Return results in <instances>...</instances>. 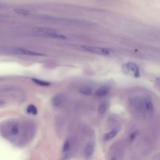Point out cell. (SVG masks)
<instances>
[{"label":"cell","mask_w":160,"mask_h":160,"mask_svg":"<svg viewBox=\"0 0 160 160\" xmlns=\"http://www.w3.org/2000/svg\"><path fill=\"white\" fill-rule=\"evenodd\" d=\"M32 31L35 34H38L39 36H46L49 38H53L56 39H66V36L59 33L58 31L52 28L38 27V28H34Z\"/></svg>","instance_id":"6da1fadb"},{"label":"cell","mask_w":160,"mask_h":160,"mask_svg":"<svg viewBox=\"0 0 160 160\" xmlns=\"http://www.w3.org/2000/svg\"><path fill=\"white\" fill-rule=\"evenodd\" d=\"M81 48H82L84 50L86 51L103 56H109L114 53L113 49L108 48H101L91 46H82Z\"/></svg>","instance_id":"7a4b0ae2"},{"label":"cell","mask_w":160,"mask_h":160,"mask_svg":"<svg viewBox=\"0 0 160 160\" xmlns=\"http://www.w3.org/2000/svg\"><path fill=\"white\" fill-rule=\"evenodd\" d=\"M122 71L126 74H129L133 78H138L140 77V72L139 69L137 64H136L134 62H129L124 64H123L122 67Z\"/></svg>","instance_id":"3957f363"},{"label":"cell","mask_w":160,"mask_h":160,"mask_svg":"<svg viewBox=\"0 0 160 160\" xmlns=\"http://www.w3.org/2000/svg\"><path fill=\"white\" fill-rule=\"evenodd\" d=\"M12 52H14L15 53H18V54H25V55H28V56H45L44 54L41 53V52H35L26 48H19V47H14L10 49Z\"/></svg>","instance_id":"277c9868"},{"label":"cell","mask_w":160,"mask_h":160,"mask_svg":"<svg viewBox=\"0 0 160 160\" xmlns=\"http://www.w3.org/2000/svg\"><path fill=\"white\" fill-rule=\"evenodd\" d=\"M8 133L11 136H17L19 132V126L17 122H12L8 129Z\"/></svg>","instance_id":"5b68a950"},{"label":"cell","mask_w":160,"mask_h":160,"mask_svg":"<svg viewBox=\"0 0 160 160\" xmlns=\"http://www.w3.org/2000/svg\"><path fill=\"white\" fill-rule=\"evenodd\" d=\"M109 90H110V88L109 86H101V88L97 89L95 94L98 97H103L106 96L109 93Z\"/></svg>","instance_id":"8992f818"},{"label":"cell","mask_w":160,"mask_h":160,"mask_svg":"<svg viewBox=\"0 0 160 160\" xmlns=\"http://www.w3.org/2000/svg\"><path fill=\"white\" fill-rule=\"evenodd\" d=\"M94 144L92 142H89L85 148V150H84L85 156L87 158H91L94 152Z\"/></svg>","instance_id":"52a82bcc"},{"label":"cell","mask_w":160,"mask_h":160,"mask_svg":"<svg viewBox=\"0 0 160 160\" xmlns=\"http://www.w3.org/2000/svg\"><path fill=\"white\" fill-rule=\"evenodd\" d=\"M51 102L53 106L57 108L59 107L63 102V97L61 94H57L52 98Z\"/></svg>","instance_id":"ba28073f"},{"label":"cell","mask_w":160,"mask_h":160,"mask_svg":"<svg viewBox=\"0 0 160 160\" xmlns=\"http://www.w3.org/2000/svg\"><path fill=\"white\" fill-rule=\"evenodd\" d=\"M79 91L80 93H81L83 95L90 96L92 92V88L88 86H82Z\"/></svg>","instance_id":"9c48e42d"},{"label":"cell","mask_w":160,"mask_h":160,"mask_svg":"<svg viewBox=\"0 0 160 160\" xmlns=\"http://www.w3.org/2000/svg\"><path fill=\"white\" fill-rule=\"evenodd\" d=\"M119 130L118 129H114L109 132H108V133H106L104 136V139L105 141H109L111 139H112L114 137H115L116 136V134H118Z\"/></svg>","instance_id":"30bf717a"},{"label":"cell","mask_w":160,"mask_h":160,"mask_svg":"<svg viewBox=\"0 0 160 160\" xmlns=\"http://www.w3.org/2000/svg\"><path fill=\"white\" fill-rule=\"evenodd\" d=\"M108 108V102L107 101L101 102L98 106V112L99 114H104Z\"/></svg>","instance_id":"8fae6325"},{"label":"cell","mask_w":160,"mask_h":160,"mask_svg":"<svg viewBox=\"0 0 160 160\" xmlns=\"http://www.w3.org/2000/svg\"><path fill=\"white\" fill-rule=\"evenodd\" d=\"M32 80L37 84L39 85V86H48L49 85H51V83L49 82L48 81H45L43 80H41V79H38L36 78H32Z\"/></svg>","instance_id":"7c38bea8"},{"label":"cell","mask_w":160,"mask_h":160,"mask_svg":"<svg viewBox=\"0 0 160 160\" xmlns=\"http://www.w3.org/2000/svg\"><path fill=\"white\" fill-rule=\"evenodd\" d=\"M27 112L29 114H31L36 115L38 113L37 108L33 104H30L27 108Z\"/></svg>","instance_id":"4fadbf2b"},{"label":"cell","mask_w":160,"mask_h":160,"mask_svg":"<svg viewBox=\"0 0 160 160\" xmlns=\"http://www.w3.org/2000/svg\"><path fill=\"white\" fill-rule=\"evenodd\" d=\"M14 12H16L18 14L23 15V16H28V15H29L30 14V11H28V9H22V8L16 9H14Z\"/></svg>","instance_id":"5bb4252c"},{"label":"cell","mask_w":160,"mask_h":160,"mask_svg":"<svg viewBox=\"0 0 160 160\" xmlns=\"http://www.w3.org/2000/svg\"><path fill=\"white\" fill-rule=\"evenodd\" d=\"M70 148V144H69V140H66L65 141L64 144H63V148H62V151L63 152H66L67 151L69 150Z\"/></svg>","instance_id":"9a60e30c"},{"label":"cell","mask_w":160,"mask_h":160,"mask_svg":"<svg viewBox=\"0 0 160 160\" xmlns=\"http://www.w3.org/2000/svg\"><path fill=\"white\" fill-rule=\"evenodd\" d=\"M136 135H137V132H133L131 135H130V139L131 141H132L133 139H135V138L136 137Z\"/></svg>","instance_id":"2e32d148"},{"label":"cell","mask_w":160,"mask_h":160,"mask_svg":"<svg viewBox=\"0 0 160 160\" xmlns=\"http://www.w3.org/2000/svg\"><path fill=\"white\" fill-rule=\"evenodd\" d=\"M6 101L4 99H0V108H2L6 104Z\"/></svg>","instance_id":"e0dca14e"},{"label":"cell","mask_w":160,"mask_h":160,"mask_svg":"<svg viewBox=\"0 0 160 160\" xmlns=\"http://www.w3.org/2000/svg\"><path fill=\"white\" fill-rule=\"evenodd\" d=\"M111 160H116V158H112V159H111Z\"/></svg>","instance_id":"ac0fdd59"}]
</instances>
